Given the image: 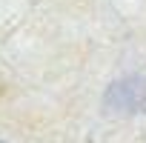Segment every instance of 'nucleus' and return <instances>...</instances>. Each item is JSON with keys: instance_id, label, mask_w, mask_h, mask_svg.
I'll use <instances>...</instances> for the list:
<instances>
[{"instance_id": "obj_2", "label": "nucleus", "mask_w": 146, "mask_h": 143, "mask_svg": "<svg viewBox=\"0 0 146 143\" xmlns=\"http://www.w3.org/2000/svg\"><path fill=\"white\" fill-rule=\"evenodd\" d=\"M0 143H3V140H0Z\"/></svg>"}, {"instance_id": "obj_1", "label": "nucleus", "mask_w": 146, "mask_h": 143, "mask_svg": "<svg viewBox=\"0 0 146 143\" xmlns=\"http://www.w3.org/2000/svg\"><path fill=\"white\" fill-rule=\"evenodd\" d=\"M103 106L109 115H135L146 109V77H123L112 83Z\"/></svg>"}]
</instances>
